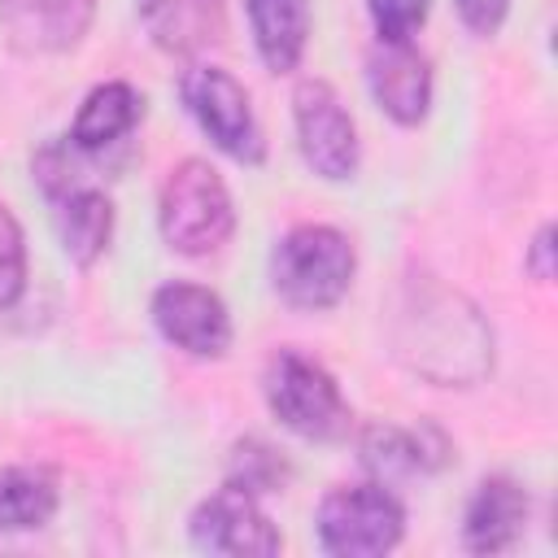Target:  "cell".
Here are the masks:
<instances>
[{
    "label": "cell",
    "instance_id": "cell-1",
    "mask_svg": "<svg viewBox=\"0 0 558 558\" xmlns=\"http://www.w3.org/2000/svg\"><path fill=\"white\" fill-rule=\"evenodd\" d=\"M392 353L436 388H471L493 371V327L466 292L418 275L397 301Z\"/></svg>",
    "mask_w": 558,
    "mask_h": 558
},
{
    "label": "cell",
    "instance_id": "cell-2",
    "mask_svg": "<svg viewBox=\"0 0 558 558\" xmlns=\"http://www.w3.org/2000/svg\"><path fill=\"white\" fill-rule=\"evenodd\" d=\"M78 148L61 135L52 144H44L35 157H31V170H35V183L52 209V231H57V244L61 253L74 262V266H96L105 253H109V240H113V201L105 187L87 183L83 170H78Z\"/></svg>",
    "mask_w": 558,
    "mask_h": 558
},
{
    "label": "cell",
    "instance_id": "cell-3",
    "mask_svg": "<svg viewBox=\"0 0 558 558\" xmlns=\"http://www.w3.org/2000/svg\"><path fill=\"white\" fill-rule=\"evenodd\" d=\"M357 275V248L340 227L301 222L283 231L270 248V288L283 305L323 314L336 310Z\"/></svg>",
    "mask_w": 558,
    "mask_h": 558
},
{
    "label": "cell",
    "instance_id": "cell-4",
    "mask_svg": "<svg viewBox=\"0 0 558 558\" xmlns=\"http://www.w3.org/2000/svg\"><path fill=\"white\" fill-rule=\"evenodd\" d=\"M262 397H266V410L275 414V423L301 440L336 445L353 427V410H349L336 375L323 362L305 357L301 349L270 353V362L262 371Z\"/></svg>",
    "mask_w": 558,
    "mask_h": 558
},
{
    "label": "cell",
    "instance_id": "cell-5",
    "mask_svg": "<svg viewBox=\"0 0 558 558\" xmlns=\"http://www.w3.org/2000/svg\"><path fill=\"white\" fill-rule=\"evenodd\" d=\"M157 231L179 257H209L235 231V205L222 174L205 157H183L170 166L157 196Z\"/></svg>",
    "mask_w": 558,
    "mask_h": 558
},
{
    "label": "cell",
    "instance_id": "cell-6",
    "mask_svg": "<svg viewBox=\"0 0 558 558\" xmlns=\"http://www.w3.org/2000/svg\"><path fill=\"white\" fill-rule=\"evenodd\" d=\"M318 549L331 558H379L405 536V506L379 480L336 484L314 510Z\"/></svg>",
    "mask_w": 558,
    "mask_h": 558
},
{
    "label": "cell",
    "instance_id": "cell-7",
    "mask_svg": "<svg viewBox=\"0 0 558 558\" xmlns=\"http://www.w3.org/2000/svg\"><path fill=\"white\" fill-rule=\"evenodd\" d=\"M179 100L192 113V122L201 126V135L227 153L240 166H262L266 161V135L262 122L253 113V100L244 92V83L222 70V65H187L179 74Z\"/></svg>",
    "mask_w": 558,
    "mask_h": 558
},
{
    "label": "cell",
    "instance_id": "cell-8",
    "mask_svg": "<svg viewBox=\"0 0 558 558\" xmlns=\"http://www.w3.org/2000/svg\"><path fill=\"white\" fill-rule=\"evenodd\" d=\"M292 126H296V148L305 157V166L327 179V183H344L357 174L362 166V140H357V122L344 109V100L336 96L331 83L323 78H301L292 92Z\"/></svg>",
    "mask_w": 558,
    "mask_h": 558
},
{
    "label": "cell",
    "instance_id": "cell-9",
    "mask_svg": "<svg viewBox=\"0 0 558 558\" xmlns=\"http://www.w3.org/2000/svg\"><path fill=\"white\" fill-rule=\"evenodd\" d=\"M187 541L201 554H227V558H275L283 549L279 527L262 510V501L235 484H222L196 510L187 514Z\"/></svg>",
    "mask_w": 558,
    "mask_h": 558
},
{
    "label": "cell",
    "instance_id": "cell-10",
    "mask_svg": "<svg viewBox=\"0 0 558 558\" xmlns=\"http://www.w3.org/2000/svg\"><path fill=\"white\" fill-rule=\"evenodd\" d=\"M148 314H153V327L161 331V340L183 349L187 357L218 362V357H227V349L235 340L227 301L205 283H187V279L161 283L153 292Z\"/></svg>",
    "mask_w": 558,
    "mask_h": 558
},
{
    "label": "cell",
    "instance_id": "cell-11",
    "mask_svg": "<svg viewBox=\"0 0 558 558\" xmlns=\"http://www.w3.org/2000/svg\"><path fill=\"white\" fill-rule=\"evenodd\" d=\"M357 462L379 484L410 480V475H436V471H445L453 462V440L427 418H418L414 427L366 423L357 432Z\"/></svg>",
    "mask_w": 558,
    "mask_h": 558
},
{
    "label": "cell",
    "instance_id": "cell-12",
    "mask_svg": "<svg viewBox=\"0 0 558 558\" xmlns=\"http://www.w3.org/2000/svg\"><path fill=\"white\" fill-rule=\"evenodd\" d=\"M366 87L384 118L397 126H418L432 109V61L427 52L405 44H379L366 52Z\"/></svg>",
    "mask_w": 558,
    "mask_h": 558
},
{
    "label": "cell",
    "instance_id": "cell-13",
    "mask_svg": "<svg viewBox=\"0 0 558 558\" xmlns=\"http://www.w3.org/2000/svg\"><path fill=\"white\" fill-rule=\"evenodd\" d=\"M527 488L514 475H484L462 510V545L471 554H506L527 527Z\"/></svg>",
    "mask_w": 558,
    "mask_h": 558
},
{
    "label": "cell",
    "instance_id": "cell-14",
    "mask_svg": "<svg viewBox=\"0 0 558 558\" xmlns=\"http://www.w3.org/2000/svg\"><path fill=\"white\" fill-rule=\"evenodd\" d=\"M92 17L96 0H0V22L17 52H70Z\"/></svg>",
    "mask_w": 558,
    "mask_h": 558
},
{
    "label": "cell",
    "instance_id": "cell-15",
    "mask_svg": "<svg viewBox=\"0 0 558 558\" xmlns=\"http://www.w3.org/2000/svg\"><path fill=\"white\" fill-rule=\"evenodd\" d=\"M144 35L170 57H196L227 35V0H135Z\"/></svg>",
    "mask_w": 558,
    "mask_h": 558
},
{
    "label": "cell",
    "instance_id": "cell-16",
    "mask_svg": "<svg viewBox=\"0 0 558 558\" xmlns=\"http://www.w3.org/2000/svg\"><path fill=\"white\" fill-rule=\"evenodd\" d=\"M140 118H144V96H140L126 78H109V83H96V87L83 96V105H78V113H74L65 140H70L78 153L100 157V153H109L113 144H122V140L140 126Z\"/></svg>",
    "mask_w": 558,
    "mask_h": 558
},
{
    "label": "cell",
    "instance_id": "cell-17",
    "mask_svg": "<svg viewBox=\"0 0 558 558\" xmlns=\"http://www.w3.org/2000/svg\"><path fill=\"white\" fill-rule=\"evenodd\" d=\"M257 57L270 74H292L310 44V0H244Z\"/></svg>",
    "mask_w": 558,
    "mask_h": 558
},
{
    "label": "cell",
    "instance_id": "cell-18",
    "mask_svg": "<svg viewBox=\"0 0 558 558\" xmlns=\"http://www.w3.org/2000/svg\"><path fill=\"white\" fill-rule=\"evenodd\" d=\"M57 506H61V484L48 466L35 462L0 466V532L48 527Z\"/></svg>",
    "mask_w": 558,
    "mask_h": 558
},
{
    "label": "cell",
    "instance_id": "cell-19",
    "mask_svg": "<svg viewBox=\"0 0 558 558\" xmlns=\"http://www.w3.org/2000/svg\"><path fill=\"white\" fill-rule=\"evenodd\" d=\"M288 475H292V466H288V458H283L275 445H266V440H257V436H244V440L231 445L227 484H235V488L262 497V493H279V488L288 484Z\"/></svg>",
    "mask_w": 558,
    "mask_h": 558
},
{
    "label": "cell",
    "instance_id": "cell-20",
    "mask_svg": "<svg viewBox=\"0 0 558 558\" xmlns=\"http://www.w3.org/2000/svg\"><path fill=\"white\" fill-rule=\"evenodd\" d=\"M26 292V235L22 222L0 205V310H13Z\"/></svg>",
    "mask_w": 558,
    "mask_h": 558
},
{
    "label": "cell",
    "instance_id": "cell-21",
    "mask_svg": "<svg viewBox=\"0 0 558 558\" xmlns=\"http://www.w3.org/2000/svg\"><path fill=\"white\" fill-rule=\"evenodd\" d=\"M432 0H366L371 26L379 44H405L418 35V26L427 22Z\"/></svg>",
    "mask_w": 558,
    "mask_h": 558
},
{
    "label": "cell",
    "instance_id": "cell-22",
    "mask_svg": "<svg viewBox=\"0 0 558 558\" xmlns=\"http://www.w3.org/2000/svg\"><path fill=\"white\" fill-rule=\"evenodd\" d=\"M453 9H458V17H462V26L471 31V35H497L501 31V22H506V13H510V0H453Z\"/></svg>",
    "mask_w": 558,
    "mask_h": 558
},
{
    "label": "cell",
    "instance_id": "cell-23",
    "mask_svg": "<svg viewBox=\"0 0 558 558\" xmlns=\"http://www.w3.org/2000/svg\"><path fill=\"white\" fill-rule=\"evenodd\" d=\"M523 270H527L536 283H549V279H554V227H549V222L532 235V244H527V253H523Z\"/></svg>",
    "mask_w": 558,
    "mask_h": 558
}]
</instances>
